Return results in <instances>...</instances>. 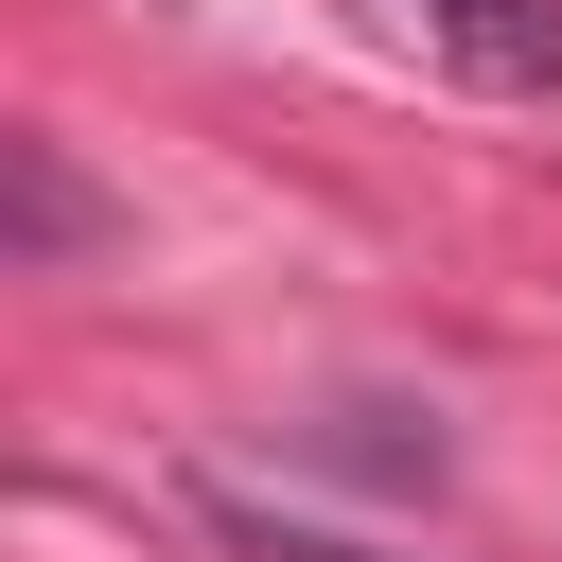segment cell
<instances>
[{
	"label": "cell",
	"instance_id": "1",
	"mask_svg": "<svg viewBox=\"0 0 562 562\" xmlns=\"http://www.w3.org/2000/svg\"><path fill=\"white\" fill-rule=\"evenodd\" d=\"M422 53H457V70H492V88H544L562 70V0H386Z\"/></svg>",
	"mask_w": 562,
	"mask_h": 562
},
{
	"label": "cell",
	"instance_id": "2",
	"mask_svg": "<svg viewBox=\"0 0 562 562\" xmlns=\"http://www.w3.org/2000/svg\"><path fill=\"white\" fill-rule=\"evenodd\" d=\"M246 544H263V562H369V544H334V527H281V509H246Z\"/></svg>",
	"mask_w": 562,
	"mask_h": 562
}]
</instances>
